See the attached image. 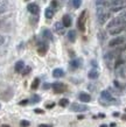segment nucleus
<instances>
[{
	"label": "nucleus",
	"instance_id": "f257e3e1",
	"mask_svg": "<svg viewBox=\"0 0 126 127\" xmlns=\"http://www.w3.org/2000/svg\"><path fill=\"white\" fill-rule=\"evenodd\" d=\"M86 16H88V12L86 9H84L82 13H81L80 18H78V21H77V27L82 33L85 32V23H86Z\"/></svg>",
	"mask_w": 126,
	"mask_h": 127
},
{
	"label": "nucleus",
	"instance_id": "f03ea898",
	"mask_svg": "<svg viewBox=\"0 0 126 127\" xmlns=\"http://www.w3.org/2000/svg\"><path fill=\"white\" fill-rule=\"evenodd\" d=\"M122 25H126L125 19L123 16H118V18L112 19L110 22L107 23V29H111V28H113V27H118V26H122Z\"/></svg>",
	"mask_w": 126,
	"mask_h": 127
},
{
	"label": "nucleus",
	"instance_id": "7ed1b4c3",
	"mask_svg": "<svg viewBox=\"0 0 126 127\" xmlns=\"http://www.w3.org/2000/svg\"><path fill=\"white\" fill-rule=\"evenodd\" d=\"M100 98H102V100L107 101V103H115V98H113V96L111 95V92L109 90L102 91V92H100Z\"/></svg>",
	"mask_w": 126,
	"mask_h": 127
},
{
	"label": "nucleus",
	"instance_id": "20e7f679",
	"mask_svg": "<svg viewBox=\"0 0 126 127\" xmlns=\"http://www.w3.org/2000/svg\"><path fill=\"white\" fill-rule=\"evenodd\" d=\"M124 41H125V39L123 37V36H118V37H116V39H112L109 42V47L110 48H115V47H119L122 46L123 43H124Z\"/></svg>",
	"mask_w": 126,
	"mask_h": 127
},
{
	"label": "nucleus",
	"instance_id": "39448f33",
	"mask_svg": "<svg viewBox=\"0 0 126 127\" xmlns=\"http://www.w3.org/2000/svg\"><path fill=\"white\" fill-rule=\"evenodd\" d=\"M70 110L74 112H85L88 111V107L85 105H81V104H77V103H73L70 105Z\"/></svg>",
	"mask_w": 126,
	"mask_h": 127
},
{
	"label": "nucleus",
	"instance_id": "423d86ee",
	"mask_svg": "<svg viewBox=\"0 0 126 127\" xmlns=\"http://www.w3.org/2000/svg\"><path fill=\"white\" fill-rule=\"evenodd\" d=\"M48 51V43L47 42H40L39 43V48H38V53L40 55H46Z\"/></svg>",
	"mask_w": 126,
	"mask_h": 127
},
{
	"label": "nucleus",
	"instance_id": "0eeeda50",
	"mask_svg": "<svg viewBox=\"0 0 126 127\" xmlns=\"http://www.w3.org/2000/svg\"><path fill=\"white\" fill-rule=\"evenodd\" d=\"M51 88H53V90L56 93H61L65 90V85L63 84V83H54V84L51 85Z\"/></svg>",
	"mask_w": 126,
	"mask_h": 127
},
{
	"label": "nucleus",
	"instance_id": "6e6552de",
	"mask_svg": "<svg viewBox=\"0 0 126 127\" xmlns=\"http://www.w3.org/2000/svg\"><path fill=\"white\" fill-rule=\"evenodd\" d=\"M27 9L31 14H34V15H38L39 12H40V7L36 4H29L27 6Z\"/></svg>",
	"mask_w": 126,
	"mask_h": 127
},
{
	"label": "nucleus",
	"instance_id": "1a4fd4ad",
	"mask_svg": "<svg viewBox=\"0 0 126 127\" xmlns=\"http://www.w3.org/2000/svg\"><path fill=\"white\" fill-rule=\"evenodd\" d=\"M125 26L126 25H122V26H118V27H113V28H111V29H107V32L111 35H117L125 29Z\"/></svg>",
	"mask_w": 126,
	"mask_h": 127
},
{
	"label": "nucleus",
	"instance_id": "9d476101",
	"mask_svg": "<svg viewBox=\"0 0 126 127\" xmlns=\"http://www.w3.org/2000/svg\"><path fill=\"white\" fill-rule=\"evenodd\" d=\"M64 26H63V23L62 22H56L55 25H54V31H55V33H57L58 35H62L64 34Z\"/></svg>",
	"mask_w": 126,
	"mask_h": 127
},
{
	"label": "nucleus",
	"instance_id": "9b49d317",
	"mask_svg": "<svg viewBox=\"0 0 126 127\" xmlns=\"http://www.w3.org/2000/svg\"><path fill=\"white\" fill-rule=\"evenodd\" d=\"M42 37L44 40H48V41H54L53 33H51L49 29H47V28H44V29L42 31Z\"/></svg>",
	"mask_w": 126,
	"mask_h": 127
},
{
	"label": "nucleus",
	"instance_id": "f8f14e48",
	"mask_svg": "<svg viewBox=\"0 0 126 127\" xmlns=\"http://www.w3.org/2000/svg\"><path fill=\"white\" fill-rule=\"evenodd\" d=\"M78 99H80L81 101H83V103H89V101L91 100V96L86 92H80V95H78Z\"/></svg>",
	"mask_w": 126,
	"mask_h": 127
},
{
	"label": "nucleus",
	"instance_id": "ddd939ff",
	"mask_svg": "<svg viewBox=\"0 0 126 127\" xmlns=\"http://www.w3.org/2000/svg\"><path fill=\"white\" fill-rule=\"evenodd\" d=\"M62 23H63V26H64V27H70V26H71V23H73L71 16L68 15V14L63 15V18H62Z\"/></svg>",
	"mask_w": 126,
	"mask_h": 127
},
{
	"label": "nucleus",
	"instance_id": "4468645a",
	"mask_svg": "<svg viewBox=\"0 0 126 127\" xmlns=\"http://www.w3.org/2000/svg\"><path fill=\"white\" fill-rule=\"evenodd\" d=\"M8 8V1L7 0H0V14L7 11Z\"/></svg>",
	"mask_w": 126,
	"mask_h": 127
},
{
	"label": "nucleus",
	"instance_id": "2eb2a0df",
	"mask_svg": "<svg viewBox=\"0 0 126 127\" xmlns=\"http://www.w3.org/2000/svg\"><path fill=\"white\" fill-rule=\"evenodd\" d=\"M23 68H25V63H23V61H18L15 63V65H14V70H15L16 72H21L23 70Z\"/></svg>",
	"mask_w": 126,
	"mask_h": 127
},
{
	"label": "nucleus",
	"instance_id": "dca6fc26",
	"mask_svg": "<svg viewBox=\"0 0 126 127\" xmlns=\"http://www.w3.org/2000/svg\"><path fill=\"white\" fill-rule=\"evenodd\" d=\"M81 65H82V61L81 60H73V61H70V68L71 69H77Z\"/></svg>",
	"mask_w": 126,
	"mask_h": 127
},
{
	"label": "nucleus",
	"instance_id": "f3484780",
	"mask_svg": "<svg viewBox=\"0 0 126 127\" xmlns=\"http://www.w3.org/2000/svg\"><path fill=\"white\" fill-rule=\"evenodd\" d=\"M53 76L55 78H61V77L64 76V71H63L62 69H60V68H57V69H55L53 71Z\"/></svg>",
	"mask_w": 126,
	"mask_h": 127
},
{
	"label": "nucleus",
	"instance_id": "a211bd4d",
	"mask_svg": "<svg viewBox=\"0 0 126 127\" xmlns=\"http://www.w3.org/2000/svg\"><path fill=\"white\" fill-rule=\"evenodd\" d=\"M98 76H99V73H98V71L96 69H91L88 73V77L90 78V79H97Z\"/></svg>",
	"mask_w": 126,
	"mask_h": 127
},
{
	"label": "nucleus",
	"instance_id": "6ab92c4d",
	"mask_svg": "<svg viewBox=\"0 0 126 127\" xmlns=\"http://www.w3.org/2000/svg\"><path fill=\"white\" fill-rule=\"evenodd\" d=\"M68 40L70 42H75V41H76V32L69 31L68 32Z\"/></svg>",
	"mask_w": 126,
	"mask_h": 127
},
{
	"label": "nucleus",
	"instance_id": "aec40b11",
	"mask_svg": "<svg viewBox=\"0 0 126 127\" xmlns=\"http://www.w3.org/2000/svg\"><path fill=\"white\" fill-rule=\"evenodd\" d=\"M44 15H46L47 19H51V18L54 16V9L51 7L46 8V11H44Z\"/></svg>",
	"mask_w": 126,
	"mask_h": 127
},
{
	"label": "nucleus",
	"instance_id": "412c9836",
	"mask_svg": "<svg viewBox=\"0 0 126 127\" xmlns=\"http://www.w3.org/2000/svg\"><path fill=\"white\" fill-rule=\"evenodd\" d=\"M39 85H40V79H39V78H35L34 81H33V83H32V89L35 90V89L39 88Z\"/></svg>",
	"mask_w": 126,
	"mask_h": 127
},
{
	"label": "nucleus",
	"instance_id": "4be33fe9",
	"mask_svg": "<svg viewBox=\"0 0 126 127\" xmlns=\"http://www.w3.org/2000/svg\"><path fill=\"white\" fill-rule=\"evenodd\" d=\"M58 104H60V106H62V107H67V106L69 105V100L65 99V98H63V99L60 100V103H58Z\"/></svg>",
	"mask_w": 126,
	"mask_h": 127
},
{
	"label": "nucleus",
	"instance_id": "5701e85b",
	"mask_svg": "<svg viewBox=\"0 0 126 127\" xmlns=\"http://www.w3.org/2000/svg\"><path fill=\"white\" fill-rule=\"evenodd\" d=\"M71 2H73V6H74V7H75V8H78L81 5H82V0H73Z\"/></svg>",
	"mask_w": 126,
	"mask_h": 127
},
{
	"label": "nucleus",
	"instance_id": "b1692460",
	"mask_svg": "<svg viewBox=\"0 0 126 127\" xmlns=\"http://www.w3.org/2000/svg\"><path fill=\"white\" fill-rule=\"evenodd\" d=\"M29 125H31V123H29L28 120H21V121H20V126L21 127H28Z\"/></svg>",
	"mask_w": 126,
	"mask_h": 127
},
{
	"label": "nucleus",
	"instance_id": "393cba45",
	"mask_svg": "<svg viewBox=\"0 0 126 127\" xmlns=\"http://www.w3.org/2000/svg\"><path fill=\"white\" fill-rule=\"evenodd\" d=\"M31 72V68L29 66H26V68H23V71H22V75H28V73Z\"/></svg>",
	"mask_w": 126,
	"mask_h": 127
},
{
	"label": "nucleus",
	"instance_id": "a878e982",
	"mask_svg": "<svg viewBox=\"0 0 126 127\" xmlns=\"http://www.w3.org/2000/svg\"><path fill=\"white\" fill-rule=\"evenodd\" d=\"M39 101H40V97L36 96V95L33 96V98H32V103H39Z\"/></svg>",
	"mask_w": 126,
	"mask_h": 127
},
{
	"label": "nucleus",
	"instance_id": "bb28decb",
	"mask_svg": "<svg viewBox=\"0 0 126 127\" xmlns=\"http://www.w3.org/2000/svg\"><path fill=\"white\" fill-rule=\"evenodd\" d=\"M57 5H58L57 0H53V1H51V8H53V9L57 7Z\"/></svg>",
	"mask_w": 126,
	"mask_h": 127
},
{
	"label": "nucleus",
	"instance_id": "cd10ccee",
	"mask_svg": "<svg viewBox=\"0 0 126 127\" xmlns=\"http://www.w3.org/2000/svg\"><path fill=\"white\" fill-rule=\"evenodd\" d=\"M54 106H55V103H48V104L46 105L47 108H53Z\"/></svg>",
	"mask_w": 126,
	"mask_h": 127
},
{
	"label": "nucleus",
	"instance_id": "c85d7f7f",
	"mask_svg": "<svg viewBox=\"0 0 126 127\" xmlns=\"http://www.w3.org/2000/svg\"><path fill=\"white\" fill-rule=\"evenodd\" d=\"M28 103V100H22V101H20V105H26Z\"/></svg>",
	"mask_w": 126,
	"mask_h": 127
},
{
	"label": "nucleus",
	"instance_id": "c756f323",
	"mask_svg": "<svg viewBox=\"0 0 126 127\" xmlns=\"http://www.w3.org/2000/svg\"><path fill=\"white\" fill-rule=\"evenodd\" d=\"M4 37H2V36H0V46H1V44H2V43H4Z\"/></svg>",
	"mask_w": 126,
	"mask_h": 127
},
{
	"label": "nucleus",
	"instance_id": "7c9ffc66",
	"mask_svg": "<svg viewBox=\"0 0 126 127\" xmlns=\"http://www.w3.org/2000/svg\"><path fill=\"white\" fill-rule=\"evenodd\" d=\"M98 118H102V119H103V118H105V114H104V113H100V114H98Z\"/></svg>",
	"mask_w": 126,
	"mask_h": 127
},
{
	"label": "nucleus",
	"instance_id": "2f4dec72",
	"mask_svg": "<svg viewBox=\"0 0 126 127\" xmlns=\"http://www.w3.org/2000/svg\"><path fill=\"white\" fill-rule=\"evenodd\" d=\"M50 86H51V85H50V84H44V85H43V88L46 89V90H47V89H48V88H50Z\"/></svg>",
	"mask_w": 126,
	"mask_h": 127
},
{
	"label": "nucleus",
	"instance_id": "473e14b6",
	"mask_svg": "<svg viewBox=\"0 0 126 127\" xmlns=\"http://www.w3.org/2000/svg\"><path fill=\"white\" fill-rule=\"evenodd\" d=\"M39 127H51V125H40Z\"/></svg>",
	"mask_w": 126,
	"mask_h": 127
},
{
	"label": "nucleus",
	"instance_id": "72a5a7b5",
	"mask_svg": "<svg viewBox=\"0 0 126 127\" xmlns=\"http://www.w3.org/2000/svg\"><path fill=\"white\" fill-rule=\"evenodd\" d=\"M113 116H115V117H119V112H113Z\"/></svg>",
	"mask_w": 126,
	"mask_h": 127
},
{
	"label": "nucleus",
	"instance_id": "f704fd0d",
	"mask_svg": "<svg viewBox=\"0 0 126 127\" xmlns=\"http://www.w3.org/2000/svg\"><path fill=\"white\" fill-rule=\"evenodd\" d=\"M35 112H36V113H42L41 110H35Z\"/></svg>",
	"mask_w": 126,
	"mask_h": 127
},
{
	"label": "nucleus",
	"instance_id": "c9c22d12",
	"mask_svg": "<svg viewBox=\"0 0 126 127\" xmlns=\"http://www.w3.org/2000/svg\"><path fill=\"white\" fill-rule=\"evenodd\" d=\"M110 127H116V124H115V123H112V124L110 125Z\"/></svg>",
	"mask_w": 126,
	"mask_h": 127
},
{
	"label": "nucleus",
	"instance_id": "e433bc0d",
	"mask_svg": "<svg viewBox=\"0 0 126 127\" xmlns=\"http://www.w3.org/2000/svg\"><path fill=\"white\" fill-rule=\"evenodd\" d=\"M100 127H107V125H100Z\"/></svg>",
	"mask_w": 126,
	"mask_h": 127
},
{
	"label": "nucleus",
	"instance_id": "4c0bfd02",
	"mask_svg": "<svg viewBox=\"0 0 126 127\" xmlns=\"http://www.w3.org/2000/svg\"><path fill=\"white\" fill-rule=\"evenodd\" d=\"M123 119H124V120H126V116H123Z\"/></svg>",
	"mask_w": 126,
	"mask_h": 127
},
{
	"label": "nucleus",
	"instance_id": "58836bf2",
	"mask_svg": "<svg viewBox=\"0 0 126 127\" xmlns=\"http://www.w3.org/2000/svg\"><path fill=\"white\" fill-rule=\"evenodd\" d=\"M2 127H9V126H8V125H4V126H2Z\"/></svg>",
	"mask_w": 126,
	"mask_h": 127
},
{
	"label": "nucleus",
	"instance_id": "ea45409f",
	"mask_svg": "<svg viewBox=\"0 0 126 127\" xmlns=\"http://www.w3.org/2000/svg\"><path fill=\"white\" fill-rule=\"evenodd\" d=\"M0 107H1V105H0Z\"/></svg>",
	"mask_w": 126,
	"mask_h": 127
},
{
	"label": "nucleus",
	"instance_id": "a19ab883",
	"mask_svg": "<svg viewBox=\"0 0 126 127\" xmlns=\"http://www.w3.org/2000/svg\"><path fill=\"white\" fill-rule=\"evenodd\" d=\"M26 1H28V0H26Z\"/></svg>",
	"mask_w": 126,
	"mask_h": 127
},
{
	"label": "nucleus",
	"instance_id": "79ce46f5",
	"mask_svg": "<svg viewBox=\"0 0 126 127\" xmlns=\"http://www.w3.org/2000/svg\"><path fill=\"white\" fill-rule=\"evenodd\" d=\"M125 111H126V108H125Z\"/></svg>",
	"mask_w": 126,
	"mask_h": 127
}]
</instances>
